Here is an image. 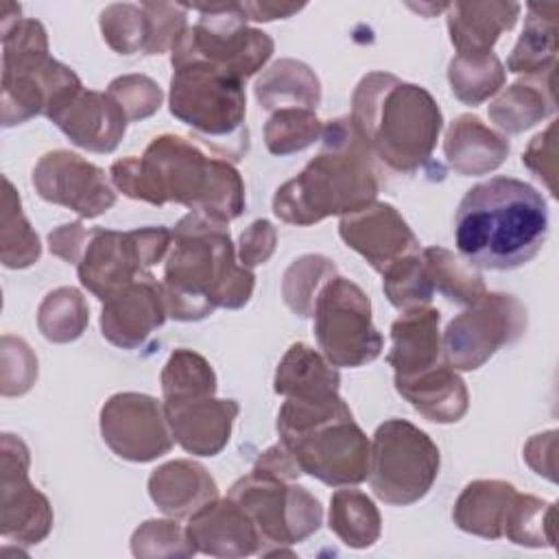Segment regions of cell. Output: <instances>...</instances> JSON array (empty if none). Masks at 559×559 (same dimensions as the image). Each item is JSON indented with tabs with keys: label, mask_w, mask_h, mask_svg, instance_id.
<instances>
[{
	"label": "cell",
	"mask_w": 559,
	"mask_h": 559,
	"mask_svg": "<svg viewBox=\"0 0 559 559\" xmlns=\"http://www.w3.org/2000/svg\"><path fill=\"white\" fill-rule=\"evenodd\" d=\"M111 186L129 199L151 205L179 203L218 223L245 212V183L231 162L207 157L181 135L151 140L142 157H120L109 168Z\"/></svg>",
	"instance_id": "6da1fadb"
},
{
	"label": "cell",
	"mask_w": 559,
	"mask_h": 559,
	"mask_svg": "<svg viewBox=\"0 0 559 559\" xmlns=\"http://www.w3.org/2000/svg\"><path fill=\"white\" fill-rule=\"evenodd\" d=\"M170 231L162 277L168 317L201 321L216 308L238 310L251 299L255 275L238 262L227 223L188 212Z\"/></svg>",
	"instance_id": "7a4b0ae2"
},
{
	"label": "cell",
	"mask_w": 559,
	"mask_h": 559,
	"mask_svg": "<svg viewBox=\"0 0 559 559\" xmlns=\"http://www.w3.org/2000/svg\"><path fill=\"white\" fill-rule=\"evenodd\" d=\"M546 236V199L513 177H491L472 186L454 214L459 255L476 269H518L539 253Z\"/></svg>",
	"instance_id": "3957f363"
},
{
	"label": "cell",
	"mask_w": 559,
	"mask_h": 559,
	"mask_svg": "<svg viewBox=\"0 0 559 559\" xmlns=\"http://www.w3.org/2000/svg\"><path fill=\"white\" fill-rule=\"evenodd\" d=\"M378 192L373 157L349 116H343L323 124L319 155L275 190L273 214L288 225L308 227L328 216L358 212L371 205Z\"/></svg>",
	"instance_id": "277c9868"
},
{
	"label": "cell",
	"mask_w": 559,
	"mask_h": 559,
	"mask_svg": "<svg viewBox=\"0 0 559 559\" xmlns=\"http://www.w3.org/2000/svg\"><path fill=\"white\" fill-rule=\"evenodd\" d=\"M349 120L371 157L402 175L417 173L432 157L443 129L432 94L391 72H369L358 81Z\"/></svg>",
	"instance_id": "5b68a950"
},
{
	"label": "cell",
	"mask_w": 559,
	"mask_h": 559,
	"mask_svg": "<svg viewBox=\"0 0 559 559\" xmlns=\"http://www.w3.org/2000/svg\"><path fill=\"white\" fill-rule=\"evenodd\" d=\"M277 432L301 474L332 487L367 480L371 443L341 395L323 402L286 397L277 413Z\"/></svg>",
	"instance_id": "8992f818"
},
{
	"label": "cell",
	"mask_w": 559,
	"mask_h": 559,
	"mask_svg": "<svg viewBox=\"0 0 559 559\" xmlns=\"http://www.w3.org/2000/svg\"><path fill=\"white\" fill-rule=\"evenodd\" d=\"M2 127L35 116L50 118L83 85L61 61L48 55L41 22L20 17V4H2Z\"/></svg>",
	"instance_id": "52a82bcc"
},
{
	"label": "cell",
	"mask_w": 559,
	"mask_h": 559,
	"mask_svg": "<svg viewBox=\"0 0 559 559\" xmlns=\"http://www.w3.org/2000/svg\"><path fill=\"white\" fill-rule=\"evenodd\" d=\"M173 70L170 114L218 157L242 159L249 151L245 81L199 59L181 61Z\"/></svg>",
	"instance_id": "ba28073f"
},
{
	"label": "cell",
	"mask_w": 559,
	"mask_h": 559,
	"mask_svg": "<svg viewBox=\"0 0 559 559\" xmlns=\"http://www.w3.org/2000/svg\"><path fill=\"white\" fill-rule=\"evenodd\" d=\"M253 522L262 557L293 555L288 546L314 535L323 522L321 502L301 485L258 465L240 476L227 493Z\"/></svg>",
	"instance_id": "9c48e42d"
},
{
	"label": "cell",
	"mask_w": 559,
	"mask_h": 559,
	"mask_svg": "<svg viewBox=\"0 0 559 559\" xmlns=\"http://www.w3.org/2000/svg\"><path fill=\"white\" fill-rule=\"evenodd\" d=\"M441 465L435 441L406 419H386L369 448V485L378 500L408 507L421 500L437 480Z\"/></svg>",
	"instance_id": "30bf717a"
},
{
	"label": "cell",
	"mask_w": 559,
	"mask_h": 559,
	"mask_svg": "<svg viewBox=\"0 0 559 559\" xmlns=\"http://www.w3.org/2000/svg\"><path fill=\"white\" fill-rule=\"evenodd\" d=\"M192 9L199 13V20L175 41L170 66L199 59L247 81L271 59L273 39L247 24L238 2Z\"/></svg>",
	"instance_id": "8fae6325"
},
{
	"label": "cell",
	"mask_w": 559,
	"mask_h": 559,
	"mask_svg": "<svg viewBox=\"0 0 559 559\" xmlns=\"http://www.w3.org/2000/svg\"><path fill=\"white\" fill-rule=\"evenodd\" d=\"M312 330L325 360L334 367H362L384 347L371 319V301L347 277H332L319 293L312 310Z\"/></svg>",
	"instance_id": "7c38bea8"
},
{
	"label": "cell",
	"mask_w": 559,
	"mask_h": 559,
	"mask_svg": "<svg viewBox=\"0 0 559 559\" xmlns=\"http://www.w3.org/2000/svg\"><path fill=\"white\" fill-rule=\"evenodd\" d=\"M526 323L528 314L518 297L485 293L448 323L441 336L443 362L454 371H474L500 347L520 341Z\"/></svg>",
	"instance_id": "4fadbf2b"
},
{
	"label": "cell",
	"mask_w": 559,
	"mask_h": 559,
	"mask_svg": "<svg viewBox=\"0 0 559 559\" xmlns=\"http://www.w3.org/2000/svg\"><path fill=\"white\" fill-rule=\"evenodd\" d=\"M31 454L26 443L11 432L0 439V531L17 544H39L52 528L48 498L28 480Z\"/></svg>",
	"instance_id": "5bb4252c"
},
{
	"label": "cell",
	"mask_w": 559,
	"mask_h": 559,
	"mask_svg": "<svg viewBox=\"0 0 559 559\" xmlns=\"http://www.w3.org/2000/svg\"><path fill=\"white\" fill-rule=\"evenodd\" d=\"M100 437L116 456L133 463L155 461L175 443L164 404L135 391L114 393L103 404Z\"/></svg>",
	"instance_id": "9a60e30c"
},
{
	"label": "cell",
	"mask_w": 559,
	"mask_h": 559,
	"mask_svg": "<svg viewBox=\"0 0 559 559\" xmlns=\"http://www.w3.org/2000/svg\"><path fill=\"white\" fill-rule=\"evenodd\" d=\"M35 192L81 218H96L114 207L116 190L103 168L72 151H48L33 168Z\"/></svg>",
	"instance_id": "2e32d148"
},
{
	"label": "cell",
	"mask_w": 559,
	"mask_h": 559,
	"mask_svg": "<svg viewBox=\"0 0 559 559\" xmlns=\"http://www.w3.org/2000/svg\"><path fill=\"white\" fill-rule=\"evenodd\" d=\"M338 236L378 273L406 255L419 253V240L408 223L391 203L382 201L341 216Z\"/></svg>",
	"instance_id": "e0dca14e"
},
{
	"label": "cell",
	"mask_w": 559,
	"mask_h": 559,
	"mask_svg": "<svg viewBox=\"0 0 559 559\" xmlns=\"http://www.w3.org/2000/svg\"><path fill=\"white\" fill-rule=\"evenodd\" d=\"M166 317L162 282L148 271L103 301L100 334L120 349H138Z\"/></svg>",
	"instance_id": "ac0fdd59"
},
{
	"label": "cell",
	"mask_w": 559,
	"mask_h": 559,
	"mask_svg": "<svg viewBox=\"0 0 559 559\" xmlns=\"http://www.w3.org/2000/svg\"><path fill=\"white\" fill-rule=\"evenodd\" d=\"M135 234L94 227L85 251L76 264L81 284L100 301L131 284L142 273H148Z\"/></svg>",
	"instance_id": "d6986e66"
},
{
	"label": "cell",
	"mask_w": 559,
	"mask_h": 559,
	"mask_svg": "<svg viewBox=\"0 0 559 559\" xmlns=\"http://www.w3.org/2000/svg\"><path fill=\"white\" fill-rule=\"evenodd\" d=\"M48 120H52L72 144L90 153L116 151L129 124L124 111L107 92L85 87L70 96Z\"/></svg>",
	"instance_id": "ffe728a7"
},
{
	"label": "cell",
	"mask_w": 559,
	"mask_h": 559,
	"mask_svg": "<svg viewBox=\"0 0 559 559\" xmlns=\"http://www.w3.org/2000/svg\"><path fill=\"white\" fill-rule=\"evenodd\" d=\"M188 539L197 552L231 559L262 552L260 535L238 502L214 498L188 518Z\"/></svg>",
	"instance_id": "44dd1931"
},
{
	"label": "cell",
	"mask_w": 559,
	"mask_h": 559,
	"mask_svg": "<svg viewBox=\"0 0 559 559\" xmlns=\"http://www.w3.org/2000/svg\"><path fill=\"white\" fill-rule=\"evenodd\" d=\"M238 411L236 400H218L214 395L164 404L173 439L194 456H216L227 445Z\"/></svg>",
	"instance_id": "7402d4cb"
},
{
	"label": "cell",
	"mask_w": 559,
	"mask_h": 559,
	"mask_svg": "<svg viewBox=\"0 0 559 559\" xmlns=\"http://www.w3.org/2000/svg\"><path fill=\"white\" fill-rule=\"evenodd\" d=\"M439 321V310L430 306L406 310L393 321L386 354V362L395 371L393 378H411L443 362Z\"/></svg>",
	"instance_id": "603a6c76"
},
{
	"label": "cell",
	"mask_w": 559,
	"mask_h": 559,
	"mask_svg": "<svg viewBox=\"0 0 559 559\" xmlns=\"http://www.w3.org/2000/svg\"><path fill=\"white\" fill-rule=\"evenodd\" d=\"M148 496L164 515L179 520L218 498V487L201 463L175 459L151 472Z\"/></svg>",
	"instance_id": "cb8c5ba5"
},
{
	"label": "cell",
	"mask_w": 559,
	"mask_h": 559,
	"mask_svg": "<svg viewBox=\"0 0 559 559\" xmlns=\"http://www.w3.org/2000/svg\"><path fill=\"white\" fill-rule=\"evenodd\" d=\"M509 151V140L474 114H461L445 129V159L450 168L463 177H478L500 168Z\"/></svg>",
	"instance_id": "d4e9b609"
},
{
	"label": "cell",
	"mask_w": 559,
	"mask_h": 559,
	"mask_svg": "<svg viewBox=\"0 0 559 559\" xmlns=\"http://www.w3.org/2000/svg\"><path fill=\"white\" fill-rule=\"evenodd\" d=\"M395 391L428 421L454 424L469 406V393L461 376L439 362L411 378H393Z\"/></svg>",
	"instance_id": "484cf974"
},
{
	"label": "cell",
	"mask_w": 559,
	"mask_h": 559,
	"mask_svg": "<svg viewBox=\"0 0 559 559\" xmlns=\"http://www.w3.org/2000/svg\"><path fill=\"white\" fill-rule=\"evenodd\" d=\"M448 33L456 55H487L504 31L518 22V2H454L448 4Z\"/></svg>",
	"instance_id": "4316f807"
},
{
	"label": "cell",
	"mask_w": 559,
	"mask_h": 559,
	"mask_svg": "<svg viewBox=\"0 0 559 559\" xmlns=\"http://www.w3.org/2000/svg\"><path fill=\"white\" fill-rule=\"evenodd\" d=\"M557 2L526 7L524 28L507 59L504 70L528 81H552L557 66Z\"/></svg>",
	"instance_id": "83f0119b"
},
{
	"label": "cell",
	"mask_w": 559,
	"mask_h": 559,
	"mask_svg": "<svg viewBox=\"0 0 559 559\" xmlns=\"http://www.w3.org/2000/svg\"><path fill=\"white\" fill-rule=\"evenodd\" d=\"M341 376L323 354L306 343H293L282 356L273 389L277 395L299 402H323L338 397Z\"/></svg>",
	"instance_id": "f1b7e54d"
},
{
	"label": "cell",
	"mask_w": 559,
	"mask_h": 559,
	"mask_svg": "<svg viewBox=\"0 0 559 559\" xmlns=\"http://www.w3.org/2000/svg\"><path fill=\"white\" fill-rule=\"evenodd\" d=\"M513 496L515 487L507 480H472L459 493L452 520L469 535L500 539Z\"/></svg>",
	"instance_id": "f546056e"
},
{
	"label": "cell",
	"mask_w": 559,
	"mask_h": 559,
	"mask_svg": "<svg viewBox=\"0 0 559 559\" xmlns=\"http://www.w3.org/2000/svg\"><path fill=\"white\" fill-rule=\"evenodd\" d=\"M255 98L262 109H317L321 83L310 66L297 59H277L255 81Z\"/></svg>",
	"instance_id": "4dcf8cb0"
},
{
	"label": "cell",
	"mask_w": 559,
	"mask_h": 559,
	"mask_svg": "<svg viewBox=\"0 0 559 559\" xmlns=\"http://www.w3.org/2000/svg\"><path fill=\"white\" fill-rule=\"evenodd\" d=\"M489 120L504 133H522L555 114L552 81H518L500 92L487 107Z\"/></svg>",
	"instance_id": "1f68e13d"
},
{
	"label": "cell",
	"mask_w": 559,
	"mask_h": 559,
	"mask_svg": "<svg viewBox=\"0 0 559 559\" xmlns=\"http://www.w3.org/2000/svg\"><path fill=\"white\" fill-rule=\"evenodd\" d=\"M328 526L345 546L369 548L382 533V518L367 493L341 487L330 498Z\"/></svg>",
	"instance_id": "d6a6232c"
},
{
	"label": "cell",
	"mask_w": 559,
	"mask_h": 559,
	"mask_svg": "<svg viewBox=\"0 0 559 559\" xmlns=\"http://www.w3.org/2000/svg\"><path fill=\"white\" fill-rule=\"evenodd\" d=\"M421 258L435 290H439L448 301L472 306L487 293L478 269L461 255H454L443 247H426Z\"/></svg>",
	"instance_id": "836d02e7"
},
{
	"label": "cell",
	"mask_w": 559,
	"mask_h": 559,
	"mask_svg": "<svg viewBox=\"0 0 559 559\" xmlns=\"http://www.w3.org/2000/svg\"><path fill=\"white\" fill-rule=\"evenodd\" d=\"M2 218H0V260L7 269H26L41 255L37 231L22 212V201L9 177L2 179Z\"/></svg>",
	"instance_id": "e575fe53"
},
{
	"label": "cell",
	"mask_w": 559,
	"mask_h": 559,
	"mask_svg": "<svg viewBox=\"0 0 559 559\" xmlns=\"http://www.w3.org/2000/svg\"><path fill=\"white\" fill-rule=\"evenodd\" d=\"M216 393V373L212 365L197 352L175 349L162 369L164 404H179Z\"/></svg>",
	"instance_id": "d590c367"
},
{
	"label": "cell",
	"mask_w": 559,
	"mask_h": 559,
	"mask_svg": "<svg viewBox=\"0 0 559 559\" xmlns=\"http://www.w3.org/2000/svg\"><path fill=\"white\" fill-rule=\"evenodd\" d=\"M507 70L493 55H456L448 66L452 94L465 105H480L504 85Z\"/></svg>",
	"instance_id": "8d00e7d4"
},
{
	"label": "cell",
	"mask_w": 559,
	"mask_h": 559,
	"mask_svg": "<svg viewBox=\"0 0 559 559\" xmlns=\"http://www.w3.org/2000/svg\"><path fill=\"white\" fill-rule=\"evenodd\" d=\"M90 323V308L81 290L59 286L50 290L37 308V328L50 343L76 341Z\"/></svg>",
	"instance_id": "74e56055"
},
{
	"label": "cell",
	"mask_w": 559,
	"mask_h": 559,
	"mask_svg": "<svg viewBox=\"0 0 559 559\" xmlns=\"http://www.w3.org/2000/svg\"><path fill=\"white\" fill-rule=\"evenodd\" d=\"M502 537L518 546L552 548L555 546V502L531 493H518L504 518Z\"/></svg>",
	"instance_id": "f35d334b"
},
{
	"label": "cell",
	"mask_w": 559,
	"mask_h": 559,
	"mask_svg": "<svg viewBox=\"0 0 559 559\" xmlns=\"http://www.w3.org/2000/svg\"><path fill=\"white\" fill-rule=\"evenodd\" d=\"M336 264L319 253H306L290 262L282 277V297L286 306L301 319L312 317L321 288L336 277Z\"/></svg>",
	"instance_id": "ab89813d"
},
{
	"label": "cell",
	"mask_w": 559,
	"mask_h": 559,
	"mask_svg": "<svg viewBox=\"0 0 559 559\" xmlns=\"http://www.w3.org/2000/svg\"><path fill=\"white\" fill-rule=\"evenodd\" d=\"M323 122L312 109H277L264 124V144L273 155L286 157L319 142Z\"/></svg>",
	"instance_id": "60d3db41"
},
{
	"label": "cell",
	"mask_w": 559,
	"mask_h": 559,
	"mask_svg": "<svg viewBox=\"0 0 559 559\" xmlns=\"http://www.w3.org/2000/svg\"><path fill=\"white\" fill-rule=\"evenodd\" d=\"M382 277L386 299L402 312L428 306L435 295L432 280L419 253L397 260L382 273Z\"/></svg>",
	"instance_id": "b9f144b4"
},
{
	"label": "cell",
	"mask_w": 559,
	"mask_h": 559,
	"mask_svg": "<svg viewBox=\"0 0 559 559\" xmlns=\"http://www.w3.org/2000/svg\"><path fill=\"white\" fill-rule=\"evenodd\" d=\"M98 26L107 46L118 55H135L146 48L148 26L142 4L116 2L100 11Z\"/></svg>",
	"instance_id": "7bdbcfd3"
},
{
	"label": "cell",
	"mask_w": 559,
	"mask_h": 559,
	"mask_svg": "<svg viewBox=\"0 0 559 559\" xmlns=\"http://www.w3.org/2000/svg\"><path fill=\"white\" fill-rule=\"evenodd\" d=\"M131 552L135 557H190L194 546L186 528L173 520H146L131 535Z\"/></svg>",
	"instance_id": "ee69618b"
},
{
	"label": "cell",
	"mask_w": 559,
	"mask_h": 559,
	"mask_svg": "<svg viewBox=\"0 0 559 559\" xmlns=\"http://www.w3.org/2000/svg\"><path fill=\"white\" fill-rule=\"evenodd\" d=\"M107 94L120 105L129 122L151 118L164 100L162 87L146 74H122L107 85Z\"/></svg>",
	"instance_id": "f6af8a7d"
},
{
	"label": "cell",
	"mask_w": 559,
	"mask_h": 559,
	"mask_svg": "<svg viewBox=\"0 0 559 559\" xmlns=\"http://www.w3.org/2000/svg\"><path fill=\"white\" fill-rule=\"evenodd\" d=\"M0 391L4 397L24 395L37 380V356L20 336H2Z\"/></svg>",
	"instance_id": "bcb514c9"
},
{
	"label": "cell",
	"mask_w": 559,
	"mask_h": 559,
	"mask_svg": "<svg viewBox=\"0 0 559 559\" xmlns=\"http://www.w3.org/2000/svg\"><path fill=\"white\" fill-rule=\"evenodd\" d=\"M148 37L144 55H162L173 50L175 41L188 28V7L175 2H142Z\"/></svg>",
	"instance_id": "7dc6e473"
},
{
	"label": "cell",
	"mask_w": 559,
	"mask_h": 559,
	"mask_svg": "<svg viewBox=\"0 0 559 559\" xmlns=\"http://www.w3.org/2000/svg\"><path fill=\"white\" fill-rule=\"evenodd\" d=\"M557 120H552L548 124L546 131L537 133L524 155H522V164L537 177L542 179V183L548 188V192L552 197H557V186H555V179H557Z\"/></svg>",
	"instance_id": "c3c4849f"
},
{
	"label": "cell",
	"mask_w": 559,
	"mask_h": 559,
	"mask_svg": "<svg viewBox=\"0 0 559 559\" xmlns=\"http://www.w3.org/2000/svg\"><path fill=\"white\" fill-rule=\"evenodd\" d=\"M277 245V231L266 218L253 221L238 238V262L247 269L269 262Z\"/></svg>",
	"instance_id": "681fc988"
},
{
	"label": "cell",
	"mask_w": 559,
	"mask_h": 559,
	"mask_svg": "<svg viewBox=\"0 0 559 559\" xmlns=\"http://www.w3.org/2000/svg\"><path fill=\"white\" fill-rule=\"evenodd\" d=\"M92 229H85L81 221L63 223L48 234V249L52 255L68 264H79Z\"/></svg>",
	"instance_id": "f907efd6"
},
{
	"label": "cell",
	"mask_w": 559,
	"mask_h": 559,
	"mask_svg": "<svg viewBox=\"0 0 559 559\" xmlns=\"http://www.w3.org/2000/svg\"><path fill=\"white\" fill-rule=\"evenodd\" d=\"M524 461L531 465V469L548 480H557V430H546L539 435H533L524 445Z\"/></svg>",
	"instance_id": "816d5d0a"
},
{
	"label": "cell",
	"mask_w": 559,
	"mask_h": 559,
	"mask_svg": "<svg viewBox=\"0 0 559 559\" xmlns=\"http://www.w3.org/2000/svg\"><path fill=\"white\" fill-rule=\"evenodd\" d=\"M245 20L253 22H271L284 20L304 9V4H275V2H238Z\"/></svg>",
	"instance_id": "f5cc1de1"
}]
</instances>
